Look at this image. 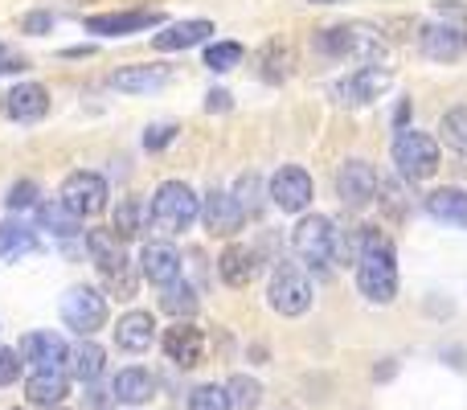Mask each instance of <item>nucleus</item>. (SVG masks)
<instances>
[{
    "label": "nucleus",
    "mask_w": 467,
    "mask_h": 410,
    "mask_svg": "<svg viewBox=\"0 0 467 410\" xmlns=\"http://www.w3.org/2000/svg\"><path fill=\"white\" fill-rule=\"evenodd\" d=\"M357 288L373 304H389L398 296L394 242L378 230H361V258H357Z\"/></svg>",
    "instance_id": "f257e3e1"
},
{
    "label": "nucleus",
    "mask_w": 467,
    "mask_h": 410,
    "mask_svg": "<svg viewBox=\"0 0 467 410\" xmlns=\"http://www.w3.org/2000/svg\"><path fill=\"white\" fill-rule=\"evenodd\" d=\"M316 49L332 58H361V62H381L386 58V41L373 25H337V29L316 33Z\"/></svg>",
    "instance_id": "f03ea898"
},
{
    "label": "nucleus",
    "mask_w": 467,
    "mask_h": 410,
    "mask_svg": "<svg viewBox=\"0 0 467 410\" xmlns=\"http://www.w3.org/2000/svg\"><path fill=\"white\" fill-rule=\"evenodd\" d=\"M197 217H202V202H197V194L185 181H164L152 194V222L164 234H185Z\"/></svg>",
    "instance_id": "7ed1b4c3"
},
{
    "label": "nucleus",
    "mask_w": 467,
    "mask_h": 410,
    "mask_svg": "<svg viewBox=\"0 0 467 410\" xmlns=\"http://www.w3.org/2000/svg\"><path fill=\"white\" fill-rule=\"evenodd\" d=\"M394 164L406 181H427L439 173V144L427 136V131L406 128L402 136L394 140Z\"/></svg>",
    "instance_id": "20e7f679"
},
{
    "label": "nucleus",
    "mask_w": 467,
    "mask_h": 410,
    "mask_svg": "<svg viewBox=\"0 0 467 410\" xmlns=\"http://www.w3.org/2000/svg\"><path fill=\"white\" fill-rule=\"evenodd\" d=\"M87 250L95 255V267H99V275L107 279V288H111V291H123V296H131L128 258H123L115 230H90V234H87Z\"/></svg>",
    "instance_id": "39448f33"
},
{
    "label": "nucleus",
    "mask_w": 467,
    "mask_h": 410,
    "mask_svg": "<svg viewBox=\"0 0 467 410\" xmlns=\"http://www.w3.org/2000/svg\"><path fill=\"white\" fill-rule=\"evenodd\" d=\"M62 321L70 324L74 332L90 337V332H99L107 324V300L99 296L95 288H70L62 296Z\"/></svg>",
    "instance_id": "423d86ee"
},
{
    "label": "nucleus",
    "mask_w": 467,
    "mask_h": 410,
    "mask_svg": "<svg viewBox=\"0 0 467 410\" xmlns=\"http://www.w3.org/2000/svg\"><path fill=\"white\" fill-rule=\"evenodd\" d=\"M266 296H271V308L279 316H304L307 308H312V283H307V275H299L296 267H279Z\"/></svg>",
    "instance_id": "0eeeda50"
},
{
    "label": "nucleus",
    "mask_w": 467,
    "mask_h": 410,
    "mask_svg": "<svg viewBox=\"0 0 467 410\" xmlns=\"http://www.w3.org/2000/svg\"><path fill=\"white\" fill-rule=\"evenodd\" d=\"M62 205L78 217H95L107 209V181L99 173H70L62 181Z\"/></svg>",
    "instance_id": "6e6552de"
},
{
    "label": "nucleus",
    "mask_w": 467,
    "mask_h": 410,
    "mask_svg": "<svg viewBox=\"0 0 467 410\" xmlns=\"http://www.w3.org/2000/svg\"><path fill=\"white\" fill-rule=\"evenodd\" d=\"M337 197L348 209H365L378 197V173L369 161H345L337 173Z\"/></svg>",
    "instance_id": "1a4fd4ad"
},
{
    "label": "nucleus",
    "mask_w": 467,
    "mask_h": 410,
    "mask_svg": "<svg viewBox=\"0 0 467 410\" xmlns=\"http://www.w3.org/2000/svg\"><path fill=\"white\" fill-rule=\"evenodd\" d=\"M296 250L307 263H328L337 255V230H332V217L312 214L296 226Z\"/></svg>",
    "instance_id": "9d476101"
},
{
    "label": "nucleus",
    "mask_w": 467,
    "mask_h": 410,
    "mask_svg": "<svg viewBox=\"0 0 467 410\" xmlns=\"http://www.w3.org/2000/svg\"><path fill=\"white\" fill-rule=\"evenodd\" d=\"M271 202L283 209V214H299L312 202V177L296 164H283L279 173L271 177Z\"/></svg>",
    "instance_id": "9b49d317"
},
{
    "label": "nucleus",
    "mask_w": 467,
    "mask_h": 410,
    "mask_svg": "<svg viewBox=\"0 0 467 410\" xmlns=\"http://www.w3.org/2000/svg\"><path fill=\"white\" fill-rule=\"evenodd\" d=\"M164 13L156 8H136V13H99L87 16V33H103V37H128V33H144L161 25Z\"/></svg>",
    "instance_id": "f8f14e48"
},
{
    "label": "nucleus",
    "mask_w": 467,
    "mask_h": 410,
    "mask_svg": "<svg viewBox=\"0 0 467 410\" xmlns=\"http://www.w3.org/2000/svg\"><path fill=\"white\" fill-rule=\"evenodd\" d=\"M202 222H205V230H210V234H218V238H230V234L242 230V222H246V209L238 205V197L218 194V189H213V194L202 202Z\"/></svg>",
    "instance_id": "ddd939ff"
},
{
    "label": "nucleus",
    "mask_w": 467,
    "mask_h": 410,
    "mask_svg": "<svg viewBox=\"0 0 467 410\" xmlns=\"http://www.w3.org/2000/svg\"><path fill=\"white\" fill-rule=\"evenodd\" d=\"M389 82H394V74H389L386 66H361V70H353L340 82L337 95L345 99V103H373V99L386 95Z\"/></svg>",
    "instance_id": "4468645a"
},
{
    "label": "nucleus",
    "mask_w": 467,
    "mask_h": 410,
    "mask_svg": "<svg viewBox=\"0 0 467 410\" xmlns=\"http://www.w3.org/2000/svg\"><path fill=\"white\" fill-rule=\"evenodd\" d=\"M21 362H29L33 370H62L66 365V341L57 337V332H29V337H21Z\"/></svg>",
    "instance_id": "2eb2a0df"
},
{
    "label": "nucleus",
    "mask_w": 467,
    "mask_h": 410,
    "mask_svg": "<svg viewBox=\"0 0 467 410\" xmlns=\"http://www.w3.org/2000/svg\"><path fill=\"white\" fill-rule=\"evenodd\" d=\"M164 353H169V362H177L181 370H193V365H202L205 357V337L202 329H193V324H172L169 332H164Z\"/></svg>",
    "instance_id": "dca6fc26"
},
{
    "label": "nucleus",
    "mask_w": 467,
    "mask_h": 410,
    "mask_svg": "<svg viewBox=\"0 0 467 410\" xmlns=\"http://www.w3.org/2000/svg\"><path fill=\"white\" fill-rule=\"evenodd\" d=\"M49 111V90L41 82H21L5 95V115L16 123H33Z\"/></svg>",
    "instance_id": "f3484780"
},
{
    "label": "nucleus",
    "mask_w": 467,
    "mask_h": 410,
    "mask_svg": "<svg viewBox=\"0 0 467 410\" xmlns=\"http://www.w3.org/2000/svg\"><path fill=\"white\" fill-rule=\"evenodd\" d=\"M140 263H144V279L156 283V288H169V283L181 279V255L169 242H148Z\"/></svg>",
    "instance_id": "a211bd4d"
},
{
    "label": "nucleus",
    "mask_w": 467,
    "mask_h": 410,
    "mask_svg": "<svg viewBox=\"0 0 467 410\" xmlns=\"http://www.w3.org/2000/svg\"><path fill=\"white\" fill-rule=\"evenodd\" d=\"M164 82H169L164 66H123V70L111 74V87L123 90V95H152Z\"/></svg>",
    "instance_id": "6ab92c4d"
},
{
    "label": "nucleus",
    "mask_w": 467,
    "mask_h": 410,
    "mask_svg": "<svg viewBox=\"0 0 467 410\" xmlns=\"http://www.w3.org/2000/svg\"><path fill=\"white\" fill-rule=\"evenodd\" d=\"M152 337H156L152 312H128L119 324H115V345L128 349V353H144V349H152Z\"/></svg>",
    "instance_id": "aec40b11"
},
{
    "label": "nucleus",
    "mask_w": 467,
    "mask_h": 410,
    "mask_svg": "<svg viewBox=\"0 0 467 410\" xmlns=\"http://www.w3.org/2000/svg\"><path fill=\"white\" fill-rule=\"evenodd\" d=\"M218 275L230 283V288H246L250 279L258 275V255L250 247H226L222 250V258H218Z\"/></svg>",
    "instance_id": "412c9836"
},
{
    "label": "nucleus",
    "mask_w": 467,
    "mask_h": 410,
    "mask_svg": "<svg viewBox=\"0 0 467 410\" xmlns=\"http://www.w3.org/2000/svg\"><path fill=\"white\" fill-rule=\"evenodd\" d=\"M419 41H422V54L435 58V62H451V58L463 54V33L455 25H427L419 33Z\"/></svg>",
    "instance_id": "4be33fe9"
},
{
    "label": "nucleus",
    "mask_w": 467,
    "mask_h": 410,
    "mask_svg": "<svg viewBox=\"0 0 467 410\" xmlns=\"http://www.w3.org/2000/svg\"><path fill=\"white\" fill-rule=\"evenodd\" d=\"M25 394L37 406H62L66 394H70V382H66L62 370H37L29 382H25Z\"/></svg>",
    "instance_id": "5701e85b"
},
{
    "label": "nucleus",
    "mask_w": 467,
    "mask_h": 410,
    "mask_svg": "<svg viewBox=\"0 0 467 410\" xmlns=\"http://www.w3.org/2000/svg\"><path fill=\"white\" fill-rule=\"evenodd\" d=\"M210 33H213V25H210V21H177V25H169V29H164V33H156V37H152V46L169 54V49H189V46H202V41L210 37Z\"/></svg>",
    "instance_id": "b1692460"
},
{
    "label": "nucleus",
    "mask_w": 467,
    "mask_h": 410,
    "mask_svg": "<svg viewBox=\"0 0 467 410\" xmlns=\"http://www.w3.org/2000/svg\"><path fill=\"white\" fill-rule=\"evenodd\" d=\"M431 217L455 226V230H467V189H439V194L427 197Z\"/></svg>",
    "instance_id": "393cba45"
},
{
    "label": "nucleus",
    "mask_w": 467,
    "mask_h": 410,
    "mask_svg": "<svg viewBox=\"0 0 467 410\" xmlns=\"http://www.w3.org/2000/svg\"><path fill=\"white\" fill-rule=\"evenodd\" d=\"M111 390H115V398H119V403L140 406V403H148V398H152V373H148V370H119V373H115V382H111Z\"/></svg>",
    "instance_id": "a878e982"
},
{
    "label": "nucleus",
    "mask_w": 467,
    "mask_h": 410,
    "mask_svg": "<svg viewBox=\"0 0 467 410\" xmlns=\"http://www.w3.org/2000/svg\"><path fill=\"white\" fill-rule=\"evenodd\" d=\"M66 370H70L78 382H95L99 373H103V349H99L95 341H82V345H74L70 353H66Z\"/></svg>",
    "instance_id": "bb28decb"
},
{
    "label": "nucleus",
    "mask_w": 467,
    "mask_h": 410,
    "mask_svg": "<svg viewBox=\"0 0 467 410\" xmlns=\"http://www.w3.org/2000/svg\"><path fill=\"white\" fill-rule=\"evenodd\" d=\"M37 222L46 226L49 234H57V238H74V234H78V214H74V209H66L62 197H57V202L37 205Z\"/></svg>",
    "instance_id": "cd10ccee"
},
{
    "label": "nucleus",
    "mask_w": 467,
    "mask_h": 410,
    "mask_svg": "<svg viewBox=\"0 0 467 410\" xmlns=\"http://www.w3.org/2000/svg\"><path fill=\"white\" fill-rule=\"evenodd\" d=\"M258 66H263V79L266 82H283L291 74V66H296V54H291V46H283V41H271V46L258 54Z\"/></svg>",
    "instance_id": "c85d7f7f"
},
{
    "label": "nucleus",
    "mask_w": 467,
    "mask_h": 410,
    "mask_svg": "<svg viewBox=\"0 0 467 410\" xmlns=\"http://www.w3.org/2000/svg\"><path fill=\"white\" fill-rule=\"evenodd\" d=\"M33 247H37L33 230H25V226H16V222L0 226V263H13V258L29 255Z\"/></svg>",
    "instance_id": "c756f323"
},
{
    "label": "nucleus",
    "mask_w": 467,
    "mask_h": 410,
    "mask_svg": "<svg viewBox=\"0 0 467 410\" xmlns=\"http://www.w3.org/2000/svg\"><path fill=\"white\" fill-rule=\"evenodd\" d=\"M161 308L164 312H172V316H193L197 312V296H193V288L189 283H169L164 288V296H161Z\"/></svg>",
    "instance_id": "7c9ffc66"
},
{
    "label": "nucleus",
    "mask_w": 467,
    "mask_h": 410,
    "mask_svg": "<svg viewBox=\"0 0 467 410\" xmlns=\"http://www.w3.org/2000/svg\"><path fill=\"white\" fill-rule=\"evenodd\" d=\"M439 131H443L447 148H455V152L467 156V107H455V111H447L443 123H439Z\"/></svg>",
    "instance_id": "2f4dec72"
},
{
    "label": "nucleus",
    "mask_w": 467,
    "mask_h": 410,
    "mask_svg": "<svg viewBox=\"0 0 467 410\" xmlns=\"http://www.w3.org/2000/svg\"><path fill=\"white\" fill-rule=\"evenodd\" d=\"M189 410H234V398L226 386H197L189 398Z\"/></svg>",
    "instance_id": "473e14b6"
},
{
    "label": "nucleus",
    "mask_w": 467,
    "mask_h": 410,
    "mask_svg": "<svg viewBox=\"0 0 467 410\" xmlns=\"http://www.w3.org/2000/svg\"><path fill=\"white\" fill-rule=\"evenodd\" d=\"M230 398H234V406H242V410H254L258 403H263V386H258L254 378H246V373H238V378H230Z\"/></svg>",
    "instance_id": "72a5a7b5"
},
{
    "label": "nucleus",
    "mask_w": 467,
    "mask_h": 410,
    "mask_svg": "<svg viewBox=\"0 0 467 410\" xmlns=\"http://www.w3.org/2000/svg\"><path fill=\"white\" fill-rule=\"evenodd\" d=\"M238 62H242L238 41H218V46L205 49V66H210V70H234Z\"/></svg>",
    "instance_id": "f704fd0d"
},
{
    "label": "nucleus",
    "mask_w": 467,
    "mask_h": 410,
    "mask_svg": "<svg viewBox=\"0 0 467 410\" xmlns=\"http://www.w3.org/2000/svg\"><path fill=\"white\" fill-rule=\"evenodd\" d=\"M140 234V205L136 202H123L119 209H115V238L128 242Z\"/></svg>",
    "instance_id": "c9c22d12"
},
{
    "label": "nucleus",
    "mask_w": 467,
    "mask_h": 410,
    "mask_svg": "<svg viewBox=\"0 0 467 410\" xmlns=\"http://www.w3.org/2000/svg\"><path fill=\"white\" fill-rule=\"evenodd\" d=\"M29 205H37V185L33 181H16L8 189V209H29Z\"/></svg>",
    "instance_id": "e433bc0d"
},
{
    "label": "nucleus",
    "mask_w": 467,
    "mask_h": 410,
    "mask_svg": "<svg viewBox=\"0 0 467 410\" xmlns=\"http://www.w3.org/2000/svg\"><path fill=\"white\" fill-rule=\"evenodd\" d=\"M21 378V353L16 349H0V386H13Z\"/></svg>",
    "instance_id": "4c0bfd02"
},
{
    "label": "nucleus",
    "mask_w": 467,
    "mask_h": 410,
    "mask_svg": "<svg viewBox=\"0 0 467 410\" xmlns=\"http://www.w3.org/2000/svg\"><path fill=\"white\" fill-rule=\"evenodd\" d=\"M172 136H177V128H172V123H156V128H148L144 148H148V152H156V148H164Z\"/></svg>",
    "instance_id": "58836bf2"
},
{
    "label": "nucleus",
    "mask_w": 467,
    "mask_h": 410,
    "mask_svg": "<svg viewBox=\"0 0 467 410\" xmlns=\"http://www.w3.org/2000/svg\"><path fill=\"white\" fill-rule=\"evenodd\" d=\"M21 29L25 33H49V29H54V16H49V13H29L21 21Z\"/></svg>",
    "instance_id": "ea45409f"
},
{
    "label": "nucleus",
    "mask_w": 467,
    "mask_h": 410,
    "mask_svg": "<svg viewBox=\"0 0 467 410\" xmlns=\"http://www.w3.org/2000/svg\"><path fill=\"white\" fill-rule=\"evenodd\" d=\"M435 8L443 21H467V5H460V0H439Z\"/></svg>",
    "instance_id": "a19ab883"
},
{
    "label": "nucleus",
    "mask_w": 467,
    "mask_h": 410,
    "mask_svg": "<svg viewBox=\"0 0 467 410\" xmlns=\"http://www.w3.org/2000/svg\"><path fill=\"white\" fill-rule=\"evenodd\" d=\"M205 107H210V111H230V95H226V90H213Z\"/></svg>",
    "instance_id": "79ce46f5"
},
{
    "label": "nucleus",
    "mask_w": 467,
    "mask_h": 410,
    "mask_svg": "<svg viewBox=\"0 0 467 410\" xmlns=\"http://www.w3.org/2000/svg\"><path fill=\"white\" fill-rule=\"evenodd\" d=\"M5 70H25V62H16V58H0V74Z\"/></svg>",
    "instance_id": "37998d69"
},
{
    "label": "nucleus",
    "mask_w": 467,
    "mask_h": 410,
    "mask_svg": "<svg viewBox=\"0 0 467 410\" xmlns=\"http://www.w3.org/2000/svg\"><path fill=\"white\" fill-rule=\"evenodd\" d=\"M307 5H345V0H307Z\"/></svg>",
    "instance_id": "c03bdc74"
},
{
    "label": "nucleus",
    "mask_w": 467,
    "mask_h": 410,
    "mask_svg": "<svg viewBox=\"0 0 467 410\" xmlns=\"http://www.w3.org/2000/svg\"><path fill=\"white\" fill-rule=\"evenodd\" d=\"M0 54H5V46H0Z\"/></svg>",
    "instance_id": "a18cd8bd"
}]
</instances>
